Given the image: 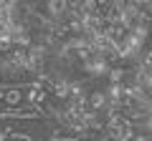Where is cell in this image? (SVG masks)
Here are the masks:
<instances>
[{
    "label": "cell",
    "instance_id": "6da1fadb",
    "mask_svg": "<svg viewBox=\"0 0 152 141\" xmlns=\"http://www.w3.org/2000/svg\"><path fill=\"white\" fill-rule=\"evenodd\" d=\"M86 109L94 111V114H104L107 116L109 103H107V93H104L102 86H89V91H86Z\"/></svg>",
    "mask_w": 152,
    "mask_h": 141
},
{
    "label": "cell",
    "instance_id": "7a4b0ae2",
    "mask_svg": "<svg viewBox=\"0 0 152 141\" xmlns=\"http://www.w3.org/2000/svg\"><path fill=\"white\" fill-rule=\"evenodd\" d=\"M69 0H43V13L48 18H53V20H64L66 15H69Z\"/></svg>",
    "mask_w": 152,
    "mask_h": 141
}]
</instances>
